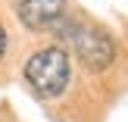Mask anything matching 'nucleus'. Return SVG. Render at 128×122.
Returning a JSON list of instances; mask_svg holds the SVG:
<instances>
[{
	"instance_id": "1",
	"label": "nucleus",
	"mask_w": 128,
	"mask_h": 122,
	"mask_svg": "<svg viewBox=\"0 0 128 122\" xmlns=\"http://www.w3.org/2000/svg\"><path fill=\"white\" fill-rule=\"evenodd\" d=\"M25 85L44 100H53L66 91L69 78H72V63H69V53L62 47H44L38 53H31L25 60Z\"/></svg>"
},
{
	"instance_id": "2",
	"label": "nucleus",
	"mask_w": 128,
	"mask_h": 122,
	"mask_svg": "<svg viewBox=\"0 0 128 122\" xmlns=\"http://www.w3.org/2000/svg\"><path fill=\"white\" fill-rule=\"evenodd\" d=\"M62 38L72 44L78 60L94 72H103L112 60H116V41L106 35L100 25L94 22H72L62 19Z\"/></svg>"
},
{
	"instance_id": "3",
	"label": "nucleus",
	"mask_w": 128,
	"mask_h": 122,
	"mask_svg": "<svg viewBox=\"0 0 128 122\" xmlns=\"http://www.w3.org/2000/svg\"><path fill=\"white\" fill-rule=\"evenodd\" d=\"M16 16L25 28L31 31H47L66 19V0H19Z\"/></svg>"
},
{
	"instance_id": "4",
	"label": "nucleus",
	"mask_w": 128,
	"mask_h": 122,
	"mask_svg": "<svg viewBox=\"0 0 128 122\" xmlns=\"http://www.w3.org/2000/svg\"><path fill=\"white\" fill-rule=\"evenodd\" d=\"M6 44H10V38H6V28L0 25V56L6 53Z\"/></svg>"
}]
</instances>
